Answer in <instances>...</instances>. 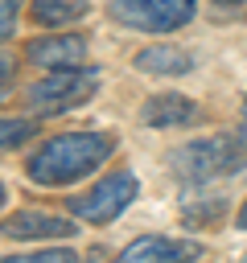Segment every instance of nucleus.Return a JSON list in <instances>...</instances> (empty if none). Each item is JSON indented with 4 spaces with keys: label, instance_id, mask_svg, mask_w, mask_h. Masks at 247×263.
Listing matches in <instances>:
<instances>
[{
    "label": "nucleus",
    "instance_id": "nucleus-16",
    "mask_svg": "<svg viewBox=\"0 0 247 263\" xmlns=\"http://www.w3.org/2000/svg\"><path fill=\"white\" fill-rule=\"evenodd\" d=\"M243 8H247V0H210V12L214 16H235Z\"/></svg>",
    "mask_w": 247,
    "mask_h": 263
},
{
    "label": "nucleus",
    "instance_id": "nucleus-2",
    "mask_svg": "<svg viewBox=\"0 0 247 263\" xmlns=\"http://www.w3.org/2000/svg\"><path fill=\"white\" fill-rule=\"evenodd\" d=\"M173 173L185 181H214L247 168V132H218L181 144L173 156Z\"/></svg>",
    "mask_w": 247,
    "mask_h": 263
},
{
    "label": "nucleus",
    "instance_id": "nucleus-8",
    "mask_svg": "<svg viewBox=\"0 0 247 263\" xmlns=\"http://www.w3.org/2000/svg\"><path fill=\"white\" fill-rule=\"evenodd\" d=\"M0 234L4 238H70L74 222L58 214H41V210H21L0 222Z\"/></svg>",
    "mask_w": 247,
    "mask_h": 263
},
{
    "label": "nucleus",
    "instance_id": "nucleus-1",
    "mask_svg": "<svg viewBox=\"0 0 247 263\" xmlns=\"http://www.w3.org/2000/svg\"><path fill=\"white\" fill-rule=\"evenodd\" d=\"M111 152H115L111 132H66V136L45 140L25 160V173L37 185H70V181L95 173Z\"/></svg>",
    "mask_w": 247,
    "mask_h": 263
},
{
    "label": "nucleus",
    "instance_id": "nucleus-7",
    "mask_svg": "<svg viewBox=\"0 0 247 263\" xmlns=\"http://www.w3.org/2000/svg\"><path fill=\"white\" fill-rule=\"evenodd\" d=\"M86 58V37L82 33H49L25 45V62L41 70H74Z\"/></svg>",
    "mask_w": 247,
    "mask_h": 263
},
{
    "label": "nucleus",
    "instance_id": "nucleus-14",
    "mask_svg": "<svg viewBox=\"0 0 247 263\" xmlns=\"http://www.w3.org/2000/svg\"><path fill=\"white\" fill-rule=\"evenodd\" d=\"M0 263H78V255L74 251H37V255H12Z\"/></svg>",
    "mask_w": 247,
    "mask_h": 263
},
{
    "label": "nucleus",
    "instance_id": "nucleus-10",
    "mask_svg": "<svg viewBox=\"0 0 247 263\" xmlns=\"http://www.w3.org/2000/svg\"><path fill=\"white\" fill-rule=\"evenodd\" d=\"M136 70L144 74H185L193 70V53L177 49V45H148L136 53Z\"/></svg>",
    "mask_w": 247,
    "mask_h": 263
},
{
    "label": "nucleus",
    "instance_id": "nucleus-3",
    "mask_svg": "<svg viewBox=\"0 0 247 263\" xmlns=\"http://www.w3.org/2000/svg\"><path fill=\"white\" fill-rule=\"evenodd\" d=\"M99 86L95 66H74V70H49L25 90V107L33 115H62L70 107H82Z\"/></svg>",
    "mask_w": 247,
    "mask_h": 263
},
{
    "label": "nucleus",
    "instance_id": "nucleus-9",
    "mask_svg": "<svg viewBox=\"0 0 247 263\" xmlns=\"http://www.w3.org/2000/svg\"><path fill=\"white\" fill-rule=\"evenodd\" d=\"M140 119L148 127H181V123L193 119V103L185 95H152L140 107Z\"/></svg>",
    "mask_w": 247,
    "mask_h": 263
},
{
    "label": "nucleus",
    "instance_id": "nucleus-12",
    "mask_svg": "<svg viewBox=\"0 0 247 263\" xmlns=\"http://www.w3.org/2000/svg\"><path fill=\"white\" fill-rule=\"evenodd\" d=\"M222 210H226V201H222V197H210L202 210H198V205H185V210H181V218H185L189 226H202V222H218V218H222Z\"/></svg>",
    "mask_w": 247,
    "mask_h": 263
},
{
    "label": "nucleus",
    "instance_id": "nucleus-20",
    "mask_svg": "<svg viewBox=\"0 0 247 263\" xmlns=\"http://www.w3.org/2000/svg\"><path fill=\"white\" fill-rule=\"evenodd\" d=\"M0 205H4V189H0Z\"/></svg>",
    "mask_w": 247,
    "mask_h": 263
},
{
    "label": "nucleus",
    "instance_id": "nucleus-4",
    "mask_svg": "<svg viewBox=\"0 0 247 263\" xmlns=\"http://www.w3.org/2000/svg\"><path fill=\"white\" fill-rule=\"evenodd\" d=\"M198 0H111V16L136 33H173L189 25Z\"/></svg>",
    "mask_w": 247,
    "mask_h": 263
},
{
    "label": "nucleus",
    "instance_id": "nucleus-18",
    "mask_svg": "<svg viewBox=\"0 0 247 263\" xmlns=\"http://www.w3.org/2000/svg\"><path fill=\"white\" fill-rule=\"evenodd\" d=\"M239 226L247 230V201H243V210H239Z\"/></svg>",
    "mask_w": 247,
    "mask_h": 263
},
{
    "label": "nucleus",
    "instance_id": "nucleus-15",
    "mask_svg": "<svg viewBox=\"0 0 247 263\" xmlns=\"http://www.w3.org/2000/svg\"><path fill=\"white\" fill-rule=\"evenodd\" d=\"M16 16H21V0H0V41H8V37H12Z\"/></svg>",
    "mask_w": 247,
    "mask_h": 263
},
{
    "label": "nucleus",
    "instance_id": "nucleus-11",
    "mask_svg": "<svg viewBox=\"0 0 247 263\" xmlns=\"http://www.w3.org/2000/svg\"><path fill=\"white\" fill-rule=\"evenodd\" d=\"M86 12H91V0H33V21L45 25V29L74 25Z\"/></svg>",
    "mask_w": 247,
    "mask_h": 263
},
{
    "label": "nucleus",
    "instance_id": "nucleus-13",
    "mask_svg": "<svg viewBox=\"0 0 247 263\" xmlns=\"http://www.w3.org/2000/svg\"><path fill=\"white\" fill-rule=\"evenodd\" d=\"M29 123L25 119H0V152H8V148H16V144H25L29 140Z\"/></svg>",
    "mask_w": 247,
    "mask_h": 263
},
{
    "label": "nucleus",
    "instance_id": "nucleus-5",
    "mask_svg": "<svg viewBox=\"0 0 247 263\" xmlns=\"http://www.w3.org/2000/svg\"><path fill=\"white\" fill-rule=\"evenodd\" d=\"M132 197H136V177L128 168H115L99 185H91L82 197H70V210L82 222H115L132 205Z\"/></svg>",
    "mask_w": 247,
    "mask_h": 263
},
{
    "label": "nucleus",
    "instance_id": "nucleus-19",
    "mask_svg": "<svg viewBox=\"0 0 247 263\" xmlns=\"http://www.w3.org/2000/svg\"><path fill=\"white\" fill-rule=\"evenodd\" d=\"M243 119H247V99H243Z\"/></svg>",
    "mask_w": 247,
    "mask_h": 263
},
{
    "label": "nucleus",
    "instance_id": "nucleus-6",
    "mask_svg": "<svg viewBox=\"0 0 247 263\" xmlns=\"http://www.w3.org/2000/svg\"><path fill=\"white\" fill-rule=\"evenodd\" d=\"M202 255V242L193 238H169V234H144L128 242L115 263H193Z\"/></svg>",
    "mask_w": 247,
    "mask_h": 263
},
{
    "label": "nucleus",
    "instance_id": "nucleus-17",
    "mask_svg": "<svg viewBox=\"0 0 247 263\" xmlns=\"http://www.w3.org/2000/svg\"><path fill=\"white\" fill-rule=\"evenodd\" d=\"M8 78H12V62H8V58H0V90L8 86Z\"/></svg>",
    "mask_w": 247,
    "mask_h": 263
},
{
    "label": "nucleus",
    "instance_id": "nucleus-21",
    "mask_svg": "<svg viewBox=\"0 0 247 263\" xmlns=\"http://www.w3.org/2000/svg\"><path fill=\"white\" fill-rule=\"evenodd\" d=\"M243 263H247V259H243Z\"/></svg>",
    "mask_w": 247,
    "mask_h": 263
}]
</instances>
